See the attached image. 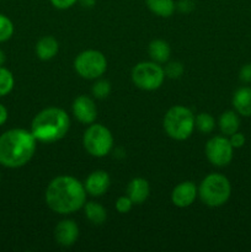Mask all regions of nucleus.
<instances>
[{
  "mask_svg": "<svg viewBox=\"0 0 251 252\" xmlns=\"http://www.w3.org/2000/svg\"><path fill=\"white\" fill-rule=\"evenodd\" d=\"M239 79L245 84L251 83V63H248L241 66L240 71H239Z\"/></svg>",
  "mask_w": 251,
  "mask_h": 252,
  "instance_id": "obj_30",
  "label": "nucleus"
},
{
  "mask_svg": "<svg viewBox=\"0 0 251 252\" xmlns=\"http://www.w3.org/2000/svg\"><path fill=\"white\" fill-rule=\"evenodd\" d=\"M218 126L220 132L226 137H230L240 128V118L235 111H225L220 115L218 121Z\"/></svg>",
  "mask_w": 251,
  "mask_h": 252,
  "instance_id": "obj_18",
  "label": "nucleus"
},
{
  "mask_svg": "<svg viewBox=\"0 0 251 252\" xmlns=\"http://www.w3.org/2000/svg\"><path fill=\"white\" fill-rule=\"evenodd\" d=\"M37 140L31 130L12 128L0 135V165L17 169L29 164L36 153Z\"/></svg>",
  "mask_w": 251,
  "mask_h": 252,
  "instance_id": "obj_2",
  "label": "nucleus"
},
{
  "mask_svg": "<svg viewBox=\"0 0 251 252\" xmlns=\"http://www.w3.org/2000/svg\"><path fill=\"white\" fill-rule=\"evenodd\" d=\"M83 208L88 220H90L95 225H101L107 219V212H106V209L100 203H96V202H86Z\"/></svg>",
  "mask_w": 251,
  "mask_h": 252,
  "instance_id": "obj_20",
  "label": "nucleus"
},
{
  "mask_svg": "<svg viewBox=\"0 0 251 252\" xmlns=\"http://www.w3.org/2000/svg\"><path fill=\"white\" fill-rule=\"evenodd\" d=\"M198 196V189L192 181L180 182L171 192V202L175 207L187 208L196 201Z\"/></svg>",
  "mask_w": 251,
  "mask_h": 252,
  "instance_id": "obj_11",
  "label": "nucleus"
},
{
  "mask_svg": "<svg viewBox=\"0 0 251 252\" xmlns=\"http://www.w3.org/2000/svg\"><path fill=\"white\" fill-rule=\"evenodd\" d=\"M132 81L138 89L144 91L157 90L165 80V71L159 63L140 62L132 69Z\"/></svg>",
  "mask_w": 251,
  "mask_h": 252,
  "instance_id": "obj_8",
  "label": "nucleus"
},
{
  "mask_svg": "<svg viewBox=\"0 0 251 252\" xmlns=\"http://www.w3.org/2000/svg\"><path fill=\"white\" fill-rule=\"evenodd\" d=\"M133 202L132 199L129 198L128 196H121L118 197L117 201H116V209H117L118 213L121 214H126L128 212H130L133 207Z\"/></svg>",
  "mask_w": 251,
  "mask_h": 252,
  "instance_id": "obj_26",
  "label": "nucleus"
},
{
  "mask_svg": "<svg viewBox=\"0 0 251 252\" xmlns=\"http://www.w3.org/2000/svg\"><path fill=\"white\" fill-rule=\"evenodd\" d=\"M5 61H6V57H5V53L1 51V49H0V66L4 65Z\"/></svg>",
  "mask_w": 251,
  "mask_h": 252,
  "instance_id": "obj_33",
  "label": "nucleus"
},
{
  "mask_svg": "<svg viewBox=\"0 0 251 252\" xmlns=\"http://www.w3.org/2000/svg\"><path fill=\"white\" fill-rule=\"evenodd\" d=\"M0 179H1V175H0Z\"/></svg>",
  "mask_w": 251,
  "mask_h": 252,
  "instance_id": "obj_34",
  "label": "nucleus"
},
{
  "mask_svg": "<svg viewBox=\"0 0 251 252\" xmlns=\"http://www.w3.org/2000/svg\"><path fill=\"white\" fill-rule=\"evenodd\" d=\"M148 9L160 17H170L176 10L175 0H145Z\"/></svg>",
  "mask_w": 251,
  "mask_h": 252,
  "instance_id": "obj_19",
  "label": "nucleus"
},
{
  "mask_svg": "<svg viewBox=\"0 0 251 252\" xmlns=\"http://www.w3.org/2000/svg\"><path fill=\"white\" fill-rule=\"evenodd\" d=\"M46 203L51 211L58 214H71L86 203V189L83 182L69 175L52 180L46 189Z\"/></svg>",
  "mask_w": 251,
  "mask_h": 252,
  "instance_id": "obj_1",
  "label": "nucleus"
},
{
  "mask_svg": "<svg viewBox=\"0 0 251 252\" xmlns=\"http://www.w3.org/2000/svg\"><path fill=\"white\" fill-rule=\"evenodd\" d=\"M198 196L211 208L224 206L231 196L230 181L224 175L217 172L207 175L199 184Z\"/></svg>",
  "mask_w": 251,
  "mask_h": 252,
  "instance_id": "obj_4",
  "label": "nucleus"
},
{
  "mask_svg": "<svg viewBox=\"0 0 251 252\" xmlns=\"http://www.w3.org/2000/svg\"><path fill=\"white\" fill-rule=\"evenodd\" d=\"M148 53H149L150 59L155 63H166L171 56V48L164 39H154L149 43Z\"/></svg>",
  "mask_w": 251,
  "mask_h": 252,
  "instance_id": "obj_17",
  "label": "nucleus"
},
{
  "mask_svg": "<svg viewBox=\"0 0 251 252\" xmlns=\"http://www.w3.org/2000/svg\"><path fill=\"white\" fill-rule=\"evenodd\" d=\"M14 34V24L5 15L0 14V43L10 39Z\"/></svg>",
  "mask_w": 251,
  "mask_h": 252,
  "instance_id": "obj_24",
  "label": "nucleus"
},
{
  "mask_svg": "<svg viewBox=\"0 0 251 252\" xmlns=\"http://www.w3.org/2000/svg\"><path fill=\"white\" fill-rule=\"evenodd\" d=\"M74 69L83 79L95 80L105 74L107 69V59L100 51L86 49L74 59Z\"/></svg>",
  "mask_w": 251,
  "mask_h": 252,
  "instance_id": "obj_7",
  "label": "nucleus"
},
{
  "mask_svg": "<svg viewBox=\"0 0 251 252\" xmlns=\"http://www.w3.org/2000/svg\"><path fill=\"white\" fill-rule=\"evenodd\" d=\"M14 85L15 79L11 71L4 66H0V97L11 93Z\"/></svg>",
  "mask_w": 251,
  "mask_h": 252,
  "instance_id": "obj_22",
  "label": "nucleus"
},
{
  "mask_svg": "<svg viewBox=\"0 0 251 252\" xmlns=\"http://www.w3.org/2000/svg\"><path fill=\"white\" fill-rule=\"evenodd\" d=\"M165 76L169 79H179L184 74L185 68L181 62H169L164 68Z\"/></svg>",
  "mask_w": 251,
  "mask_h": 252,
  "instance_id": "obj_25",
  "label": "nucleus"
},
{
  "mask_svg": "<svg viewBox=\"0 0 251 252\" xmlns=\"http://www.w3.org/2000/svg\"><path fill=\"white\" fill-rule=\"evenodd\" d=\"M78 2H80V5L83 7H88V9H90V7H93L94 5L96 4V0H79Z\"/></svg>",
  "mask_w": 251,
  "mask_h": 252,
  "instance_id": "obj_32",
  "label": "nucleus"
},
{
  "mask_svg": "<svg viewBox=\"0 0 251 252\" xmlns=\"http://www.w3.org/2000/svg\"><path fill=\"white\" fill-rule=\"evenodd\" d=\"M111 185L110 175L103 170H96L93 171L86 177L84 186H85L86 193L93 197H101L108 191Z\"/></svg>",
  "mask_w": 251,
  "mask_h": 252,
  "instance_id": "obj_13",
  "label": "nucleus"
},
{
  "mask_svg": "<svg viewBox=\"0 0 251 252\" xmlns=\"http://www.w3.org/2000/svg\"><path fill=\"white\" fill-rule=\"evenodd\" d=\"M59 51V43L53 36H44L37 42L36 54L41 61H51Z\"/></svg>",
  "mask_w": 251,
  "mask_h": 252,
  "instance_id": "obj_16",
  "label": "nucleus"
},
{
  "mask_svg": "<svg viewBox=\"0 0 251 252\" xmlns=\"http://www.w3.org/2000/svg\"><path fill=\"white\" fill-rule=\"evenodd\" d=\"M234 111L243 117H251V88H239L233 95Z\"/></svg>",
  "mask_w": 251,
  "mask_h": 252,
  "instance_id": "obj_15",
  "label": "nucleus"
},
{
  "mask_svg": "<svg viewBox=\"0 0 251 252\" xmlns=\"http://www.w3.org/2000/svg\"><path fill=\"white\" fill-rule=\"evenodd\" d=\"M206 157L214 166L224 167L229 165L234 157V148L226 135H216L206 144Z\"/></svg>",
  "mask_w": 251,
  "mask_h": 252,
  "instance_id": "obj_9",
  "label": "nucleus"
},
{
  "mask_svg": "<svg viewBox=\"0 0 251 252\" xmlns=\"http://www.w3.org/2000/svg\"><path fill=\"white\" fill-rule=\"evenodd\" d=\"M71 111L76 120L83 125H91L97 117V107L95 101L86 95H80L73 101Z\"/></svg>",
  "mask_w": 251,
  "mask_h": 252,
  "instance_id": "obj_10",
  "label": "nucleus"
},
{
  "mask_svg": "<svg viewBox=\"0 0 251 252\" xmlns=\"http://www.w3.org/2000/svg\"><path fill=\"white\" fill-rule=\"evenodd\" d=\"M229 142H230V144L233 145L234 149H239V148H243L244 144H245V142H246L245 135H244L243 133H240L238 130V132H235L234 134H231L230 137H229Z\"/></svg>",
  "mask_w": 251,
  "mask_h": 252,
  "instance_id": "obj_27",
  "label": "nucleus"
},
{
  "mask_svg": "<svg viewBox=\"0 0 251 252\" xmlns=\"http://www.w3.org/2000/svg\"><path fill=\"white\" fill-rule=\"evenodd\" d=\"M194 127L203 134H209L216 128V120L209 113H199L194 117Z\"/></svg>",
  "mask_w": 251,
  "mask_h": 252,
  "instance_id": "obj_21",
  "label": "nucleus"
},
{
  "mask_svg": "<svg viewBox=\"0 0 251 252\" xmlns=\"http://www.w3.org/2000/svg\"><path fill=\"white\" fill-rule=\"evenodd\" d=\"M70 128V117L59 107H47L37 113L31 123V133L37 142L54 143L63 139Z\"/></svg>",
  "mask_w": 251,
  "mask_h": 252,
  "instance_id": "obj_3",
  "label": "nucleus"
},
{
  "mask_svg": "<svg viewBox=\"0 0 251 252\" xmlns=\"http://www.w3.org/2000/svg\"><path fill=\"white\" fill-rule=\"evenodd\" d=\"M165 133L174 140H186L194 129V115L188 107L176 105L169 108L164 116Z\"/></svg>",
  "mask_w": 251,
  "mask_h": 252,
  "instance_id": "obj_5",
  "label": "nucleus"
},
{
  "mask_svg": "<svg viewBox=\"0 0 251 252\" xmlns=\"http://www.w3.org/2000/svg\"><path fill=\"white\" fill-rule=\"evenodd\" d=\"M83 145L94 158H103L110 154L113 148V135L102 125H89L83 135Z\"/></svg>",
  "mask_w": 251,
  "mask_h": 252,
  "instance_id": "obj_6",
  "label": "nucleus"
},
{
  "mask_svg": "<svg viewBox=\"0 0 251 252\" xmlns=\"http://www.w3.org/2000/svg\"><path fill=\"white\" fill-rule=\"evenodd\" d=\"M7 117H9V113H7L6 107L0 103V126H2L5 122H6Z\"/></svg>",
  "mask_w": 251,
  "mask_h": 252,
  "instance_id": "obj_31",
  "label": "nucleus"
},
{
  "mask_svg": "<svg viewBox=\"0 0 251 252\" xmlns=\"http://www.w3.org/2000/svg\"><path fill=\"white\" fill-rule=\"evenodd\" d=\"M79 238V226L71 219H64L57 224L54 229V239L63 248H70Z\"/></svg>",
  "mask_w": 251,
  "mask_h": 252,
  "instance_id": "obj_12",
  "label": "nucleus"
},
{
  "mask_svg": "<svg viewBox=\"0 0 251 252\" xmlns=\"http://www.w3.org/2000/svg\"><path fill=\"white\" fill-rule=\"evenodd\" d=\"M150 186L149 182L142 177H135L128 184L127 196L132 199L134 204H142L149 198Z\"/></svg>",
  "mask_w": 251,
  "mask_h": 252,
  "instance_id": "obj_14",
  "label": "nucleus"
},
{
  "mask_svg": "<svg viewBox=\"0 0 251 252\" xmlns=\"http://www.w3.org/2000/svg\"><path fill=\"white\" fill-rule=\"evenodd\" d=\"M194 6L196 5H194V2L192 0H180L176 4V9L179 11L184 12V14H188V12L193 11Z\"/></svg>",
  "mask_w": 251,
  "mask_h": 252,
  "instance_id": "obj_29",
  "label": "nucleus"
},
{
  "mask_svg": "<svg viewBox=\"0 0 251 252\" xmlns=\"http://www.w3.org/2000/svg\"><path fill=\"white\" fill-rule=\"evenodd\" d=\"M91 93H93L94 97L103 100V98L108 97V95L111 94V83L105 79L97 80L91 88Z\"/></svg>",
  "mask_w": 251,
  "mask_h": 252,
  "instance_id": "obj_23",
  "label": "nucleus"
},
{
  "mask_svg": "<svg viewBox=\"0 0 251 252\" xmlns=\"http://www.w3.org/2000/svg\"><path fill=\"white\" fill-rule=\"evenodd\" d=\"M49 1H51V4L53 5L56 9L66 10L70 9L71 6H74L79 0H49Z\"/></svg>",
  "mask_w": 251,
  "mask_h": 252,
  "instance_id": "obj_28",
  "label": "nucleus"
}]
</instances>
